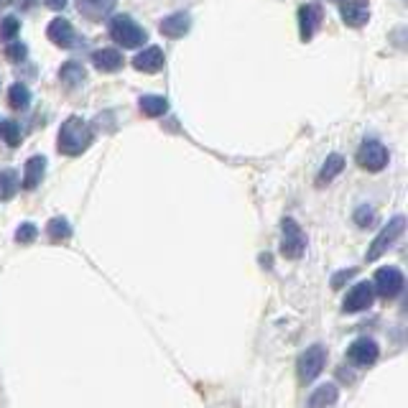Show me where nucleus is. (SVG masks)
<instances>
[{
  "label": "nucleus",
  "instance_id": "nucleus-1",
  "mask_svg": "<svg viewBox=\"0 0 408 408\" xmlns=\"http://www.w3.org/2000/svg\"><path fill=\"white\" fill-rule=\"evenodd\" d=\"M92 143V128L82 117H67L61 122L59 135H56V148L64 156H80L90 148Z\"/></svg>",
  "mask_w": 408,
  "mask_h": 408
},
{
  "label": "nucleus",
  "instance_id": "nucleus-2",
  "mask_svg": "<svg viewBox=\"0 0 408 408\" xmlns=\"http://www.w3.org/2000/svg\"><path fill=\"white\" fill-rule=\"evenodd\" d=\"M110 36L113 41H117L122 49H138L140 43L148 41L146 28H140L130 16H115L110 21Z\"/></svg>",
  "mask_w": 408,
  "mask_h": 408
},
{
  "label": "nucleus",
  "instance_id": "nucleus-3",
  "mask_svg": "<svg viewBox=\"0 0 408 408\" xmlns=\"http://www.w3.org/2000/svg\"><path fill=\"white\" fill-rule=\"evenodd\" d=\"M403 230H406V217L398 214V217L390 219L388 225L378 232V238L370 243V248H367V253H365V261H378L385 250H390L403 238Z\"/></svg>",
  "mask_w": 408,
  "mask_h": 408
},
{
  "label": "nucleus",
  "instance_id": "nucleus-4",
  "mask_svg": "<svg viewBox=\"0 0 408 408\" xmlns=\"http://www.w3.org/2000/svg\"><path fill=\"white\" fill-rule=\"evenodd\" d=\"M281 253H283V258H291V261H299L306 253V235L299 222L291 217L281 222Z\"/></svg>",
  "mask_w": 408,
  "mask_h": 408
},
{
  "label": "nucleus",
  "instance_id": "nucleus-5",
  "mask_svg": "<svg viewBox=\"0 0 408 408\" xmlns=\"http://www.w3.org/2000/svg\"><path fill=\"white\" fill-rule=\"evenodd\" d=\"M327 365V350L322 345H311L296 360V372H299L301 383H311V380L319 378V372Z\"/></svg>",
  "mask_w": 408,
  "mask_h": 408
},
{
  "label": "nucleus",
  "instance_id": "nucleus-6",
  "mask_svg": "<svg viewBox=\"0 0 408 408\" xmlns=\"http://www.w3.org/2000/svg\"><path fill=\"white\" fill-rule=\"evenodd\" d=\"M388 148L380 140H365L357 151V164L365 171H383L388 166Z\"/></svg>",
  "mask_w": 408,
  "mask_h": 408
},
{
  "label": "nucleus",
  "instance_id": "nucleus-7",
  "mask_svg": "<svg viewBox=\"0 0 408 408\" xmlns=\"http://www.w3.org/2000/svg\"><path fill=\"white\" fill-rule=\"evenodd\" d=\"M372 291L380 293L383 299H396L398 293L403 291V273L396 266H385L375 273V283H372Z\"/></svg>",
  "mask_w": 408,
  "mask_h": 408
},
{
  "label": "nucleus",
  "instance_id": "nucleus-8",
  "mask_svg": "<svg viewBox=\"0 0 408 408\" xmlns=\"http://www.w3.org/2000/svg\"><path fill=\"white\" fill-rule=\"evenodd\" d=\"M372 301H375L372 283H367V281H360V283H355V286L347 291V296H345V301H342V309L347 311V314H360V311L370 309Z\"/></svg>",
  "mask_w": 408,
  "mask_h": 408
},
{
  "label": "nucleus",
  "instance_id": "nucleus-9",
  "mask_svg": "<svg viewBox=\"0 0 408 408\" xmlns=\"http://www.w3.org/2000/svg\"><path fill=\"white\" fill-rule=\"evenodd\" d=\"M378 352L380 350H378V345H375V340H370V337H360V340H355L347 347V360L357 367H367L378 360Z\"/></svg>",
  "mask_w": 408,
  "mask_h": 408
},
{
  "label": "nucleus",
  "instance_id": "nucleus-10",
  "mask_svg": "<svg viewBox=\"0 0 408 408\" xmlns=\"http://www.w3.org/2000/svg\"><path fill=\"white\" fill-rule=\"evenodd\" d=\"M322 8L317 6V3H306V6L299 8V36L301 41H311L314 38V33L319 31V26H322Z\"/></svg>",
  "mask_w": 408,
  "mask_h": 408
},
{
  "label": "nucleus",
  "instance_id": "nucleus-11",
  "mask_svg": "<svg viewBox=\"0 0 408 408\" xmlns=\"http://www.w3.org/2000/svg\"><path fill=\"white\" fill-rule=\"evenodd\" d=\"M340 13H342V21H345L350 28H360V26H365L367 19H370V6H367V0H342Z\"/></svg>",
  "mask_w": 408,
  "mask_h": 408
},
{
  "label": "nucleus",
  "instance_id": "nucleus-12",
  "mask_svg": "<svg viewBox=\"0 0 408 408\" xmlns=\"http://www.w3.org/2000/svg\"><path fill=\"white\" fill-rule=\"evenodd\" d=\"M46 36H49L51 43H56V46H61V49H72V46H77V33H74L72 23H69L67 19H54L49 23V28H46Z\"/></svg>",
  "mask_w": 408,
  "mask_h": 408
},
{
  "label": "nucleus",
  "instance_id": "nucleus-13",
  "mask_svg": "<svg viewBox=\"0 0 408 408\" xmlns=\"http://www.w3.org/2000/svg\"><path fill=\"white\" fill-rule=\"evenodd\" d=\"M133 67L143 74L161 72V69H164V51H161L159 46H148V49H143L140 54H135Z\"/></svg>",
  "mask_w": 408,
  "mask_h": 408
},
{
  "label": "nucleus",
  "instance_id": "nucleus-14",
  "mask_svg": "<svg viewBox=\"0 0 408 408\" xmlns=\"http://www.w3.org/2000/svg\"><path fill=\"white\" fill-rule=\"evenodd\" d=\"M161 33L169 38H182L184 33H189L192 28V16L189 13H171V16H166L164 21H161Z\"/></svg>",
  "mask_w": 408,
  "mask_h": 408
},
{
  "label": "nucleus",
  "instance_id": "nucleus-15",
  "mask_svg": "<svg viewBox=\"0 0 408 408\" xmlns=\"http://www.w3.org/2000/svg\"><path fill=\"white\" fill-rule=\"evenodd\" d=\"M117 0H77V11L85 16L87 21H103L105 16L113 13Z\"/></svg>",
  "mask_w": 408,
  "mask_h": 408
},
{
  "label": "nucleus",
  "instance_id": "nucleus-16",
  "mask_svg": "<svg viewBox=\"0 0 408 408\" xmlns=\"http://www.w3.org/2000/svg\"><path fill=\"white\" fill-rule=\"evenodd\" d=\"M43 174H46V159L43 156H31L23 169V189L26 192L36 189L38 184L43 182Z\"/></svg>",
  "mask_w": 408,
  "mask_h": 408
},
{
  "label": "nucleus",
  "instance_id": "nucleus-17",
  "mask_svg": "<svg viewBox=\"0 0 408 408\" xmlns=\"http://www.w3.org/2000/svg\"><path fill=\"white\" fill-rule=\"evenodd\" d=\"M92 64H95V69H100V72L113 74L122 67V54L117 49H100L92 54Z\"/></svg>",
  "mask_w": 408,
  "mask_h": 408
},
{
  "label": "nucleus",
  "instance_id": "nucleus-18",
  "mask_svg": "<svg viewBox=\"0 0 408 408\" xmlns=\"http://www.w3.org/2000/svg\"><path fill=\"white\" fill-rule=\"evenodd\" d=\"M59 80L64 82V87H69V90H77V87L85 85L87 72L80 61H67V64L59 69Z\"/></svg>",
  "mask_w": 408,
  "mask_h": 408
},
{
  "label": "nucleus",
  "instance_id": "nucleus-19",
  "mask_svg": "<svg viewBox=\"0 0 408 408\" xmlns=\"http://www.w3.org/2000/svg\"><path fill=\"white\" fill-rule=\"evenodd\" d=\"M140 105V113L146 117H161L169 110V100L161 98V95H143V98L138 100Z\"/></svg>",
  "mask_w": 408,
  "mask_h": 408
},
{
  "label": "nucleus",
  "instance_id": "nucleus-20",
  "mask_svg": "<svg viewBox=\"0 0 408 408\" xmlns=\"http://www.w3.org/2000/svg\"><path fill=\"white\" fill-rule=\"evenodd\" d=\"M337 396H340V393H337V385H332V383L319 385V388L309 396V403H306V406L309 408H329L332 403H337Z\"/></svg>",
  "mask_w": 408,
  "mask_h": 408
},
{
  "label": "nucleus",
  "instance_id": "nucleus-21",
  "mask_svg": "<svg viewBox=\"0 0 408 408\" xmlns=\"http://www.w3.org/2000/svg\"><path fill=\"white\" fill-rule=\"evenodd\" d=\"M342 169H345V159H342L340 153H332V156H327V161H324L322 171H319V184H327L332 182L335 177H340Z\"/></svg>",
  "mask_w": 408,
  "mask_h": 408
},
{
  "label": "nucleus",
  "instance_id": "nucleus-22",
  "mask_svg": "<svg viewBox=\"0 0 408 408\" xmlns=\"http://www.w3.org/2000/svg\"><path fill=\"white\" fill-rule=\"evenodd\" d=\"M8 103H11L13 110H26L31 105V90L26 85H21V82H16L8 90Z\"/></svg>",
  "mask_w": 408,
  "mask_h": 408
},
{
  "label": "nucleus",
  "instance_id": "nucleus-23",
  "mask_svg": "<svg viewBox=\"0 0 408 408\" xmlns=\"http://www.w3.org/2000/svg\"><path fill=\"white\" fill-rule=\"evenodd\" d=\"M46 235H49L54 243L69 240L72 238V225H69L64 217H54V219H49V225H46Z\"/></svg>",
  "mask_w": 408,
  "mask_h": 408
},
{
  "label": "nucleus",
  "instance_id": "nucleus-24",
  "mask_svg": "<svg viewBox=\"0 0 408 408\" xmlns=\"http://www.w3.org/2000/svg\"><path fill=\"white\" fill-rule=\"evenodd\" d=\"M19 189V177H16V171L11 169H0V202L11 199Z\"/></svg>",
  "mask_w": 408,
  "mask_h": 408
},
{
  "label": "nucleus",
  "instance_id": "nucleus-25",
  "mask_svg": "<svg viewBox=\"0 0 408 408\" xmlns=\"http://www.w3.org/2000/svg\"><path fill=\"white\" fill-rule=\"evenodd\" d=\"M0 135L8 146L16 148L21 143V125L16 120H0Z\"/></svg>",
  "mask_w": 408,
  "mask_h": 408
},
{
  "label": "nucleus",
  "instance_id": "nucleus-26",
  "mask_svg": "<svg viewBox=\"0 0 408 408\" xmlns=\"http://www.w3.org/2000/svg\"><path fill=\"white\" fill-rule=\"evenodd\" d=\"M19 31H21V21L16 19V16H6V19L0 21V38L3 41H16V36H19Z\"/></svg>",
  "mask_w": 408,
  "mask_h": 408
},
{
  "label": "nucleus",
  "instance_id": "nucleus-27",
  "mask_svg": "<svg viewBox=\"0 0 408 408\" xmlns=\"http://www.w3.org/2000/svg\"><path fill=\"white\" fill-rule=\"evenodd\" d=\"M36 235H38V227L33 225V222H23V225L16 230V243L28 245V243H33V240H36Z\"/></svg>",
  "mask_w": 408,
  "mask_h": 408
},
{
  "label": "nucleus",
  "instance_id": "nucleus-28",
  "mask_svg": "<svg viewBox=\"0 0 408 408\" xmlns=\"http://www.w3.org/2000/svg\"><path fill=\"white\" fill-rule=\"evenodd\" d=\"M6 56H8V61H13V64H21V61H26V56H28V49H26V43L11 41L6 46Z\"/></svg>",
  "mask_w": 408,
  "mask_h": 408
},
{
  "label": "nucleus",
  "instance_id": "nucleus-29",
  "mask_svg": "<svg viewBox=\"0 0 408 408\" xmlns=\"http://www.w3.org/2000/svg\"><path fill=\"white\" fill-rule=\"evenodd\" d=\"M355 222H357L360 227H367L375 222V212H372L370 207H360L357 212H355Z\"/></svg>",
  "mask_w": 408,
  "mask_h": 408
},
{
  "label": "nucleus",
  "instance_id": "nucleus-30",
  "mask_svg": "<svg viewBox=\"0 0 408 408\" xmlns=\"http://www.w3.org/2000/svg\"><path fill=\"white\" fill-rule=\"evenodd\" d=\"M355 276V268H347V271H342V273H337L335 278H332V286L335 288H340L342 286V281H347V278H352Z\"/></svg>",
  "mask_w": 408,
  "mask_h": 408
},
{
  "label": "nucleus",
  "instance_id": "nucleus-31",
  "mask_svg": "<svg viewBox=\"0 0 408 408\" xmlns=\"http://www.w3.org/2000/svg\"><path fill=\"white\" fill-rule=\"evenodd\" d=\"M43 3H46L51 11H61V8L67 6V0H43Z\"/></svg>",
  "mask_w": 408,
  "mask_h": 408
},
{
  "label": "nucleus",
  "instance_id": "nucleus-32",
  "mask_svg": "<svg viewBox=\"0 0 408 408\" xmlns=\"http://www.w3.org/2000/svg\"><path fill=\"white\" fill-rule=\"evenodd\" d=\"M16 6H19L21 11H28V8L36 6V0H16Z\"/></svg>",
  "mask_w": 408,
  "mask_h": 408
},
{
  "label": "nucleus",
  "instance_id": "nucleus-33",
  "mask_svg": "<svg viewBox=\"0 0 408 408\" xmlns=\"http://www.w3.org/2000/svg\"><path fill=\"white\" fill-rule=\"evenodd\" d=\"M0 6H3V0H0Z\"/></svg>",
  "mask_w": 408,
  "mask_h": 408
}]
</instances>
